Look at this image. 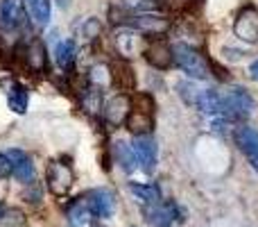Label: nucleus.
Returning a JSON list of instances; mask_svg holds the SVG:
<instances>
[{"label":"nucleus","mask_w":258,"mask_h":227,"mask_svg":"<svg viewBox=\"0 0 258 227\" xmlns=\"http://www.w3.org/2000/svg\"><path fill=\"white\" fill-rule=\"evenodd\" d=\"M125 127L134 137H147V134H152V129H154V116L143 114V112H138V109H132V114H129L125 120Z\"/></svg>","instance_id":"17"},{"label":"nucleus","mask_w":258,"mask_h":227,"mask_svg":"<svg viewBox=\"0 0 258 227\" xmlns=\"http://www.w3.org/2000/svg\"><path fill=\"white\" fill-rule=\"evenodd\" d=\"M82 107H84V112L91 114V116L102 114V109H104L102 89H100V86H93V84H91L89 89L84 91V98H82Z\"/></svg>","instance_id":"22"},{"label":"nucleus","mask_w":258,"mask_h":227,"mask_svg":"<svg viewBox=\"0 0 258 227\" xmlns=\"http://www.w3.org/2000/svg\"><path fill=\"white\" fill-rule=\"evenodd\" d=\"M172 53H174V64H177L188 77H192V80H209V77L213 75V73H211V62L200 50L192 48V46L177 43L172 48Z\"/></svg>","instance_id":"1"},{"label":"nucleus","mask_w":258,"mask_h":227,"mask_svg":"<svg viewBox=\"0 0 258 227\" xmlns=\"http://www.w3.org/2000/svg\"><path fill=\"white\" fill-rule=\"evenodd\" d=\"M132 103H134V109H138V112L150 114V116L156 114V100L150 91H138V94L134 96Z\"/></svg>","instance_id":"27"},{"label":"nucleus","mask_w":258,"mask_h":227,"mask_svg":"<svg viewBox=\"0 0 258 227\" xmlns=\"http://www.w3.org/2000/svg\"><path fill=\"white\" fill-rule=\"evenodd\" d=\"M109 75H111V84L118 89V94H132L136 91V73H134L132 64L127 59L118 57L109 62Z\"/></svg>","instance_id":"7"},{"label":"nucleus","mask_w":258,"mask_h":227,"mask_svg":"<svg viewBox=\"0 0 258 227\" xmlns=\"http://www.w3.org/2000/svg\"><path fill=\"white\" fill-rule=\"evenodd\" d=\"M59 3V7H68V5H71V0H57Z\"/></svg>","instance_id":"33"},{"label":"nucleus","mask_w":258,"mask_h":227,"mask_svg":"<svg viewBox=\"0 0 258 227\" xmlns=\"http://www.w3.org/2000/svg\"><path fill=\"white\" fill-rule=\"evenodd\" d=\"M143 57L156 71H168L174 64V53L170 48V43L163 39V36H152V39L145 41L143 46Z\"/></svg>","instance_id":"3"},{"label":"nucleus","mask_w":258,"mask_h":227,"mask_svg":"<svg viewBox=\"0 0 258 227\" xmlns=\"http://www.w3.org/2000/svg\"><path fill=\"white\" fill-rule=\"evenodd\" d=\"M9 175H12V159L7 152H0V179H7Z\"/></svg>","instance_id":"30"},{"label":"nucleus","mask_w":258,"mask_h":227,"mask_svg":"<svg viewBox=\"0 0 258 227\" xmlns=\"http://www.w3.org/2000/svg\"><path fill=\"white\" fill-rule=\"evenodd\" d=\"M45 182H48V189L52 196L61 198L73 189L75 175H73V168L66 161H50L48 170H45Z\"/></svg>","instance_id":"4"},{"label":"nucleus","mask_w":258,"mask_h":227,"mask_svg":"<svg viewBox=\"0 0 258 227\" xmlns=\"http://www.w3.org/2000/svg\"><path fill=\"white\" fill-rule=\"evenodd\" d=\"M111 41L122 59H132V57H136L138 53H143V36H141V32L134 30V27L120 25L113 32Z\"/></svg>","instance_id":"5"},{"label":"nucleus","mask_w":258,"mask_h":227,"mask_svg":"<svg viewBox=\"0 0 258 227\" xmlns=\"http://www.w3.org/2000/svg\"><path fill=\"white\" fill-rule=\"evenodd\" d=\"M129 191L145 205H159L161 202V191L156 184H129Z\"/></svg>","instance_id":"23"},{"label":"nucleus","mask_w":258,"mask_h":227,"mask_svg":"<svg viewBox=\"0 0 258 227\" xmlns=\"http://www.w3.org/2000/svg\"><path fill=\"white\" fill-rule=\"evenodd\" d=\"M27 103H30V94L21 82H12L7 89V105L14 114H25L27 112Z\"/></svg>","instance_id":"19"},{"label":"nucleus","mask_w":258,"mask_h":227,"mask_svg":"<svg viewBox=\"0 0 258 227\" xmlns=\"http://www.w3.org/2000/svg\"><path fill=\"white\" fill-rule=\"evenodd\" d=\"M195 107L206 116H222V98L211 89H202L200 100H197Z\"/></svg>","instance_id":"20"},{"label":"nucleus","mask_w":258,"mask_h":227,"mask_svg":"<svg viewBox=\"0 0 258 227\" xmlns=\"http://www.w3.org/2000/svg\"><path fill=\"white\" fill-rule=\"evenodd\" d=\"M132 109H134V103H132V98H129V94H116L104 103L102 116L109 125L120 127V125H125V120H127V116L132 114Z\"/></svg>","instance_id":"8"},{"label":"nucleus","mask_w":258,"mask_h":227,"mask_svg":"<svg viewBox=\"0 0 258 227\" xmlns=\"http://www.w3.org/2000/svg\"><path fill=\"white\" fill-rule=\"evenodd\" d=\"M233 34L245 43H258V9L254 5H247L240 9L233 23Z\"/></svg>","instance_id":"6"},{"label":"nucleus","mask_w":258,"mask_h":227,"mask_svg":"<svg viewBox=\"0 0 258 227\" xmlns=\"http://www.w3.org/2000/svg\"><path fill=\"white\" fill-rule=\"evenodd\" d=\"M249 75H251V80H256V82H258V59H256V62H251V66H249Z\"/></svg>","instance_id":"31"},{"label":"nucleus","mask_w":258,"mask_h":227,"mask_svg":"<svg viewBox=\"0 0 258 227\" xmlns=\"http://www.w3.org/2000/svg\"><path fill=\"white\" fill-rule=\"evenodd\" d=\"M249 161H251V168L258 173V157H254V159H249Z\"/></svg>","instance_id":"32"},{"label":"nucleus","mask_w":258,"mask_h":227,"mask_svg":"<svg viewBox=\"0 0 258 227\" xmlns=\"http://www.w3.org/2000/svg\"><path fill=\"white\" fill-rule=\"evenodd\" d=\"M0 227H27V216L18 207H3L0 211Z\"/></svg>","instance_id":"25"},{"label":"nucleus","mask_w":258,"mask_h":227,"mask_svg":"<svg viewBox=\"0 0 258 227\" xmlns=\"http://www.w3.org/2000/svg\"><path fill=\"white\" fill-rule=\"evenodd\" d=\"M256 109V100L249 91L242 86H231L222 98V116L227 120H240L247 118Z\"/></svg>","instance_id":"2"},{"label":"nucleus","mask_w":258,"mask_h":227,"mask_svg":"<svg viewBox=\"0 0 258 227\" xmlns=\"http://www.w3.org/2000/svg\"><path fill=\"white\" fill-rule=\"evenodd\" d=\"M27 23L21 0H0V27L7 32L23 30Z\"/></svg>","instance_id":"10"},{"label":"nucleus","mask_w":258,"mask_h":227,"mask_svg":"<svg viewBox=\"0 0 258 227\" xmlns=\"http://www.w3.org/2000/svg\"><path fill=\"white\" fill-rule=\"evenodd\" d=\"M147 223L156 227H170L174 223V218L179 216V207L174 202H159V205H147L145 209ZM181 220V218H177Z\"/></svg>","instance_id":"13"},{"label":"nucleus","mask_w":258,"mask_h":227,"mask_svg":"<svg viewBox=\"0 0 258 227\" xmlns=\"http://www.w3.org/2000/svg\"><path fill=\"white\" fill-rule=\"evenodd\" d=\"M86 202L93 209V214L100 216V218H109L116 211V198L107 189H93V191H89L86 193Z\"/></svg>","instance_id":"12"},{"label":"nucleus","mask_w":258,"mask_h":227,"mask_svg":"<svg viewBox=\"0 0 258 227\" xmlns=\"http://www.w3.org/2000/svg\"><path fill=\"white\" fill-rule=\"evenodd\" d=\"M177 89H179V96H181L183 103H186L188 107H195L197 100H200V94H202L200 86H197L195 82H179Z\"/></svg>","instance_id":"28"},{"label":"nucleus","mask_w":258,"mask_h":227,"mask_svg":"<svg viewBox=\"0 0 258 227\" xmlns=\"http://www.w3.org/2000/svg\"><path fill=\"white\" fill-rule=\"evenodd\" d=\"M118 5L129 14H156L161 9L159 0H118Z\"/></svg>","instance_id":"24"},{"label":"nucleus","mask_w":258,"mask_h":227,"mask_svg":"<svg viewBox=\"0 0 258 227\" xmlns=\"http://www.w3.org/2000/svg\"><path fill=\"white\" fill-rule=\"evenodd\" d=\"M82 36H84L86 41L100 39V36H102V21H100V18H95V16L86 18L84 25H82Z\"/></svg>","instance_id":"29"},{"label":"nucleus","mask_w":258,"mask_h":227,"mask_svg":"<svg viewBox=\"0 0 258 227\" xmlns=\"http://www.w3.org/2000/svg\"><path fill=\"white\" fill-rule=\"evenodd\" d=\"M23 59H25V66L30 71H34L36 75L48 73V48H45L41 36H32L27 41L25 50H23Z\"/></svg>","instance_id":"9"},{"label":"nucleus","mask_w":258,"mask_h":227,"mask_svg":"<svg viewBox=\"0 0 258 227\" xmlns=\"http://www.w3.org/2000/svg\"><path fill=\"white\" fill-rule=\"evenodd\" d=\"M66 214H68V220H71L73 227H93V223H95V214L89 207L86 198H77V200H73L71 205H68Z\"/></svg>","instance_id":"15"},{"label":"nucleus","mask_w":258,"mask_h":227,"mask_svg":"<svg viewBox=\"0 0 258 227\" xmlns=\"http://www.w3.org/2000/svg\"><path fill=\"white\" fill-rule=\"evenodd\" d=\"M113 155H116L118 164L122 166V170H127V173H134V170L138 168L136 152H134V148L129 146V143H125V141L113 143Z\"/></svg>","instance_id":"21"},{"label":"nucleus","mask_w":258,"mask_h":227,"mask_svg":"<svg viewBox=\"0 0 258 227\" xmlns=\"http://www.w3.org/2000/svg\"><path fill=\"white\" fill-rule=\"evenodd\" d=\"M132 148H134V152H136V159H138V164H141V168L150 173L156 164V155H159L156 141L150 137V134H147V137H136L132 143Z\"/></svg>","instance_id":"14"},{"label":"nucleus","mask_w":258,"mask_h":227,"mask_svg":"<svg viewBox=\"0 0 258 227\" xmlns=\"http://www.w3.org/2000/svg\"><path fill=\"white\" fill-rule=\"evenodd\" d=\"M233 143L238 146V150L242 155H247V159H254L258 157V129L249 127V125H242L233 132Z\"/></svg>","instance_id":"16"},{"label":"nucleus","mask_w":258,"mask_h":227,"mask_svg":"<svg viewBox=\"0 0 258 227\" xmlns=\"http://www.w3.org/2000/svg\"><path fill=\"white\" fill-rule=\"evenodd\" d=\"M0 211H3V202H0Z\"/></svg>","instance_id":"34"},{"label":"nucleus","mask_w":258,"mask_h":227,"mask_svg":"<svg viewBox=\"0 0 258 227\" xmlns=\"http://www.w3.org/2000/svg\"><path fill=\"white\" fill-rule=\"evenodd\" d=\"M75 57H77L75 41H73V39L59 41L57 48H54V62H57V66L61 68L63 73H71L73 71V66H75Z\"/></svg>","instance_id":"18"},{"label":"nucleus","mask_w":258,"mask_h":227,"mask_svg":"<svg viewBox=\"0 0 258 227\" xmlns=\"http://www.w3.org/2000/svg\"><path fill=\"white\" fill-rule=\"evenodd\" d=\"M7 157L12 159V175L23 184H32L34 182V164H32L30 155L21 148H12L7 152Z\"/></svg>","instance_id":"11"},{"label":"nucleus","mask_w":258,"mask_h":227,"mask_svg":"<svg viewBox=\"0 0 258 227\" xmlns=\"http://www.w3.org/2000/svg\"><path fill=\"white\" fill-rule=\"evenodd\" d=\"M25 7L34 23L39 25H48L50 21V0H25Z\"/></svg>","instance_id":"26"}]
</instances>
